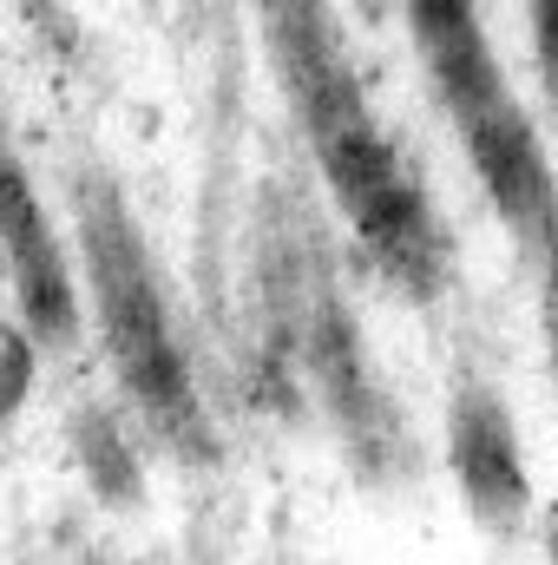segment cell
Instances as JSON below:
<instances>
[{
    "label": "cell",
    "instance_id": "cell-5",
    "mask_svg": "<svg viewBox=\"0 0 558 565\" xmlns=\"http://www.w3.org/2000/svg\"><path fill=\"white\" fill-rule=\"evenodd\" d=\"M0 244H7L13 264H20V296H26L33 329L53 335V342L73 335V289H66V270H60V257H53V237H46L33 198H26L20 171H7V164H0Z\"/></svg>",
    "mask_w": 558,
    "mask_h": 565
},
{
    "label": "cell",
    "instance_id": "cell-6",
    "mask_svg": "<svg viewBox=\"0 0 558 565\" xmlns=\"http://www.w3.org/2000/svg\"><path fill=\"white\" fill-rule=\"evenodd\" d=\"M473 158H480V178L493 191V204L519 224V231H546L552 224V184H546V158L526 132V119L513 106H500L493 119L466 126Z\"/></svg>",
    "mask_w": 558,
    "mask_h": 565
},
{
    "label": "cell",
    "instance_id": "cell-9",
    "mask_svg": "<svg viewBox=\"0 0 558 565\" xmlns=\"http://www.w3.org/2000/svg\"><path fill=\"white\" fill-rule=\"evenodd\" d=\"M533 20H539V53H546V79L558 93V0H533Z\"/></svg>",
    "mask_w": 558,
    "mask_h": 565
},
{
    "label": "cell",
    "instance_id": "cell-4",
    "mask_svg": "<svg viewBox=\"0 0 558 565\" xmlns=\"http://www.w3.org/2000/svg\"><path fill=\"white\" fill-rule=\"evenodd\" d=\"M415 26L427 40V60L453 99V113L466 126L493 119L506 99H500V73L486 60V40H480V20H473V0H415Z\"/></svg>",
    "mask_w": 558,
    "mask_h": 565
},
{
    "label": "cell",
    "instance_id": "cell-10",
    "mask_svg": "<svg viewBox=\"0 0 558 565\" xmlns=\"http://www.w3.org/2000/svg\"><path fill=\"white\" fill-rule=\"evenodd\" d=\"M546 329H552V369H558V231H552V282H546Z\"/></svg>",
    "mask_w": 558,
    "mask_h": 565
},
{
    "label": "cell",
    "instance_id": "cell-1",
    "mask_svg": "<svg viewBox=\"0 0 558 565\" xmlns=\"http://www.w3.org/2000/svg\"><path fill=\"white\" fill-rule=\"evenodd\" d=\"M322 119V151H329V171L355 211V224L368 231V244L401 270V277H427V257H433V237H427V217H420V198L408 191L401 164L388 158V145L368 132L362 106L348 99H322L315 106Z\"/></svg>",
    "mask_w": 558,
    "mask_h": 565
},
{
    "label": "cell",
    "instance_id": "cell-8",
    "mask_svg": "<svg viewBox=\"0 0 558 565\" xmlns=\"http://www.w3.org/2000/svg\"><path fill=\"white\" fill-rule=\"evenodd\" d=\"M26 382H33V349H26L20 335H0V415L20 408Z\"/></svg>",
    "mask_w": 558,
    "mask_h": 565
},
{
    "label": "cell",
    "instance_id": "cell-2",
    "mask_svg": "<svg viewBox=\"0 0 558 565\" xmlns=\"http://www.w3.org/2000/svg\"><path fill=\"white\" fill-rule=\"evenodd\" d=\"M99 289H106V322H112V349L126 362V382L139 388L151 408H184L191 388H184V362L164 335V316H158V296L144 282L139 257L126 250V237H106L99 250Z\"/></svg>",
    "mask_w": 558,
    "mask_h": 565
},
{
    "label": "cell",
    "instance_id": "cell-3",
    "mask_svg": "<svg viewBox=\"0 0 558 565\" xmlns=\"http://www.w3.org/2000/svg\"><path fill=\"white\" fill-rule=\"evenodd\" d=\"M453 473H460L480 520L506 526V520L526 513V460H519L506 408L486 388H466L453 402Z\"/></svg>",
    "mask_w": 558,
    "mask_h": 565
},
{
    "label": "cell",
    "instance_id": "cell-7",
    "mask_svg": "<svg viewBox=\"0 0 558 565\" xmlns=\"http://www.w3.org/2000/svg\"><path fill=\"white\" fill-rule=\"evenodd\" d=\"M86 460H93V480H99V487H106L112 500H119V493L132 487V460L119 454V440H112V427H106V422L86 427Z\"/></svg>",
    "mask_w": 558,
    "mask_h": 565
}]
</instances>
